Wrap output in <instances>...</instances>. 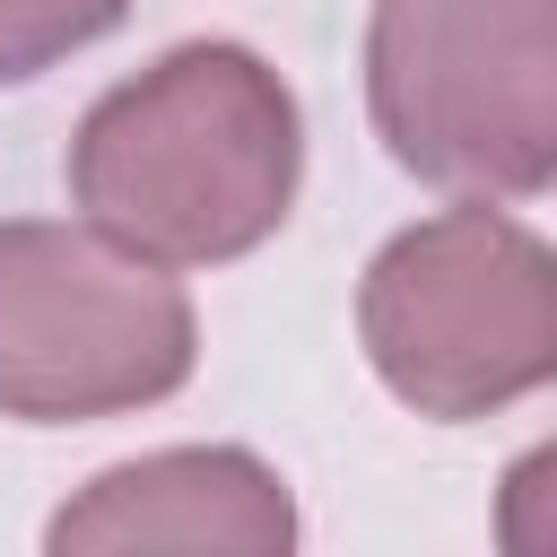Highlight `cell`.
I'll list each match as a JSON object with an SVG mask.
<instances>
[{
  "instance_id": "3957f363",
  "label": "cell",
  "mask_w": 557,
  "mask_h": 557,
  "mask_svg": "<svg viewBox=\"0 0 557 557\" xmlns=\"http://www.w3.org/2000/svg\"><path fill=\"white\" fill-rule=\"evenodd\" d=\"M366 113L418 183L540 200L557 183V0H374Z\"/></svg>"
},
{
  "instance_id": "6da1fadb",
  "label": "cell",
  "mask_w": 557,
  "mask_h": 557,
  "mask_svg": "<svg viewBox=\"0 0 557 557\" xmlns=\"http://www.w3.org/2000/svg\"><path fill=\"white\" fill-rule=\"evenodd\" d=\"M305 183L296 87L235 35H191L104 87L70 131V200L165 270L261 252Z\"/></svg>"
},
{
  "instance_id": "8992f818",
  "label": "cell",
  "mask_w": 557,
  "mask_h": 557,
  "mask_svg": "<svg viewBox=\"0 0 557 557\" xmlns=\"http://www.w3.org/2000/svg\"><path fill=\"white\" fill-rule=\"evenodd\" d=\"M122 17H131V0H0V87L61 70L70 52L104 44Z\"/></svg>"
},
{
  "instance_id": "7a4b0ae2",
  "label": "cell",
  "mask_w": 557,
  "mask_h": 557,
  "mask_svg": "<svg viewBox=\"0 0 557 557\" xmlns=\"http://www.w3.org/2000/svg\"><path fill=\"white\" fill-rule=\"evenodd\" d=\"M357 339L400 409L496 418L557 374V252L487 200L435 209L366 261Z\"/></svg>"
},
{
  "instance_id": "5b68a950",
  "label": "cell",
  "mask_w": 557,
  "mask_h": 557,
  "mask_svg": "<svg viewBox=\"0 0 557 557\" xmlns=\"http://www.w3.org/2000/svg\"><path fill=\"white\" fill-rule=\"evenodd\" d=\"M52 557H113V548H226V557H287L296 496L244 444H165L139 461L96 470L52 522Z\"/></svg>"
},
{
  "instance_id": "277c9868",
  "label": "cell",
  "mask_w": 557,
  "mask_h": 557,
  "mask_svg": "<svg viewBox=\"0 0 557 557\" xmlns=\"http://www.w3.org/2000/svg\"><path fill=\"white\" fill-rule=\"evenodd\" d=\"M200 366V313L165 261L70 226H0V418L87 426L157 409Z\"/></svg>"
}]
</instances>
